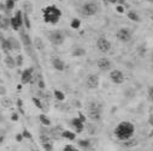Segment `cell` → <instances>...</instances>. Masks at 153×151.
I'll return each mask as SVG.
<instances>
[{"label":"cell","mask_w":153,"mask_h":151,"mask_svg":"<svg viewBox=\"0 0 153 151\" xmlns=\"http://www.w3.org/2000/svg\"><path fill=\"white\" fill-rule=\"evenodd\" d=\"M134 133H135V126L130 121H121L113 130L114 137L120 141H124L133 138Z\"/></svg>","instance_id":"obj_1"},{"label":"cell","mask_w":153,"mask_h":151,"mask_svg":"<svg viewBox=\"0 0 153 151\" xmlns=\"http://www.w3.org/2000/svg\"><path fill=\"white\" fill-rule=\"evenodd\" d=\"M42 18L45 23L56 25L62 18V11L56 5H48L42 9Z\"/></svg>","instance_id":"obj_2"},{"label":"cell","mask_w":153,"mask_h":151,"mask_svg":"<svg viewBox=\"0 0 153 151\" xmlns=\"http://www.w3.org/2000/svg\"><path fill=\"white\" fill-rule=\"evenodd\" d=\"M101 10V6L98 1L95 0H89V1H86L82 4L80 11H81V15L85 16V17H92V16H95L97 13H99Z\"/></svg>","instance_id":"obj_3"},{"label":"cell","mask_w":153,"mask_h":151,"mask_svg":"<svg viewBox=\"0 0 153 151\" xmlns=\"http://www.w3.org/2000/svg\"><path fill=\"white\" fill-rule=\"evenodd\" d=\"M101 113H102L101 103H99L97 101H91L88 104V113H87L89 120H92L93 122L100 121L101 120Z\"/></svg>","instance_id":"obj_4"},{"label":"cell","mask_w":153,"mask_h":151,"mask_svg":"<svg viewBox=\"0 0 153 151\" xmlns=\"http://www.w3.org/2000/svg\"><path fill=\"white\" fill-rule=\"evenodd\" d=\"M47 40L53 46H60L65 41V34H64V31H62L59 29L50 30V31H47Z\"/></svg>","instance_id":"obj_5"},{"label":"cell","mask_w":153,"mask_h":151,"mask_svg":"<svg viewBox=\"0 0 153 151\" xmlns=\"http://www.w3.org/2000/svg\"><path fill=\"white\" fill-rule=\"evenodd\" d=\"M116 39L122 43H128L133 39V31L129 28H120L116 32Z\"/></svg>","instance_id":"obj_6"},{"label":"cell","mask_w":153,"mask_h":151,"mask_svg":"<svg viewBox=\"0 0 153 151\" xmlns=\"http://www.w3.org/2000/svg\"><path fill=\"white\" fill-rule=\"evenodd\" d=\"M95 46H97V49L100 52V53H102V54H106V53H108L110 51H111V42L106 39L105 36H100V37H98V40H97V42H95Z\"/></svg>","instance_id":"obj_7"},{"label":"cell","mask_w":153,"mask_h":151,"mask_svg":"<svg viewBox=\"0 0 153 151\" xmlns=\"http://www.w3.org/2000/svg\"><path fill=\"white\" fill-rule=\"evenodd\" d=\"M100 85V77L97 73H89L86 77V86L91 90L98 89Z\"/></svg>","instance_id":"obj_8"},{"label":"cell","mask_w":153,"mask_h":151,"mask_svg":"<svg viewBox=\"0 0 153 151\" xmlns=\"http://www.w3.org/2000/svg\"><path fill=\"white\" fill-rule=\"evenodd\" d=\"M110 79L113 84H117V85H121L124 83L126 81V77H124V73L121 71V70H112L110 71Z\"/></svg>","instance_id":"obj_9"},{"label":"cell","mask_w":153,"mask_h":151,"mask_svg":"<svg viewBox=\"0 0 153 151\" xmlns=\"http://www.w3.org/2000/svg\"><path fill=\"white\" fill-rule=\"evenodd\" d=\"M97 66H98V68H99L101 72H108V71H112L113 64H112V61H111L108 58L104 56V58H100V59L97 61Z\"/></svg>","instance_id":"obj_10"},{"label":"cell","mask_w":153,"mask_h":151,"mask_svg":"<svg viewBox=\"0 0 153 151\" xmlns=\"http://www.w3.org/2000/svg\"><path fill=\"white\" fill-rule=\"evenodd\" d=\"M33 78H34V68L33 67L25 68L21 73V82H22V84H29V83H31L33 82Z\"/></svg>","instance_id":"obj_11"},{"label":"cell","mask_w":153,"mask_h":151,"mask_svg":"<svg viewBox=\"0 0 153 151\" xmlns=\"http://www.w3.org/2000/svg\"><path fill=\"white\" fill-rule=\"evenodd\" d=\"M70 126L72 127V130H74V132H75L76 134L83 132V130H85V127H86V125L80 120L79 117H77V118H72V119L70 120Z\"/></svg>","instance_id":"obj_12"},{"label":"cell","mask_w":153,"mask_h":151,"mask_svg":"<svg viewBox=\"0 0 153 151\" xmlns=\"http://www.w3.org/2000/svg\"><path fill=\"white\" fill-rule=\"evenodd\" d=\"M51 65L53 66L54 70H57V71H59V72H63V71H65V68H66V65H65L64 60H62L59 56H53V58L51 59Z\"/></svg>","instance_id":"obj_13"},{"label":"cell","mask_w":153,"mask_h":151,"mask_svg":"<svg viewBox=\"0 0 153 151\" xmlns=\"http://www.w3.org/2000/svg\"><path fill=\"white\" fill-rule=\"evenodd\" d=\"M63 131H64V128H63L60 125H58V126H56V127H52V128L48 131V134H50V137H51L53 140H59V139H63V137H62Z\"/></svg>","instance_id":"obj_14"},{"label":"cell","mask_w":153,"mask_h":151,"mask_svg":"<svg viewBox=\"0 0 153 151\" xmlns=\"http://www.w3.org/2000/svg\"><path fill=\"white\" fill-rule=\"evenodd\" d=\"M19 36H21V41H22L23 46H24V47H27V49H28V48H30V47H33V40L30 39L29 34H27L23 29H21V30H19Z\"/></svg>","instance_id":"obj_15"},{"label":"cell","mask_w":153,"mask_h":151,"mask_svg":"<svg viewBox=\"0 0 153 151\" xmlns=\"http://www.w3.org/2000/svg\"><path fill=\"white\" fill-rule=\"evenodd\" d=\"M92 145H93V143H92L91 139H79L77 140V146L81 150H83V151L91 150L92 149Z\"/></svg>","instance_id":"obj_16"},{"label":"cell","mask_w":153,"mask_h":151,"mask_svg":"<svg viewBox=\"0 0 153 151\" xmlns=\"http://www.w3.org/2000/svg\"><path fill=\"white\" fill-rule=\"evenodd\" d=\"M4 64H5V66H6L7 68H10V70H13V68L16 67V60H15V58L11 56L10 54L5 55V58H4Z\"/></svg>","instance_id":"obj_17"},{"label":"cell","mask_w":153,"mask_h":151,"mask_svg":"<svg viewBox=\"0 0 153 151\" xmlns=\"http://www.w3.org/2000/svg\"><path fill=\"white\" fill-rule=\"evenodd\" d=\"M7 39H9L10 43H11L12 51H15V52H21V49H22V47H21V42H19V41L16 39V37L10 36V37H7Z\"/></svg>","instance_id":"obj_18"},{"label":"cell","mask_w":153,"mask_h":151,"mask_svg":"<svg viewBox=\"0 0 153 151\" xmlns=\"http://www.w3.org/2000/svg\"><path fill=\"white\" fill-rule=\"evenodd\" d=\"M22 9H23L22 11L24 13L30 15L34 11V5H33V3L30 1V0H25V1H23V4H22Z\"/></svg>","instance_id":"obj_19"},{"label":"cell","mask_w":153,"mask_h":151,"mask_svg":"<svg viewBox=\"0 0 153 151\" xmlns=\"http://www.w3.org/2000/svg\"><path fill=\"white\" fill-rule=\"evenodd\" d=\"M9 26H11L10 18L7 16H0V29L1 30H7Z\"/></svg>","instance_id":"obj_20"},{"label":"cell","mask_w":153,"mask_h":151,"mask_svg":"<svg viewBox=\"0 0 153 151\" xmlns=\"http://www.w3.org/2000/svg\"><path fill=\"white\" fill-rule=\"evenodd\" d=\"M33 47H35L37 51H42L45 48V43H44L41 37H39V36L34 37V40H33Z\"/></svg>","instance_id":"obj_21"},{"label":"cell","mask_w":153,"mask_h":151,"mask_svg":"<svg viewBox=\"0 0 153 151\" xmlns=\"http://www.w3.org/2000/svg\"><path fill=\"white\" fill-rule=\"evenodd\" d=\"M86 49L85 48H82V47H80V46H77V47H75L74 49H72V52H71V54H72V56H75V58H81V56H85L86 55Z\"/></svg>","instance_id":"obj_22"},{"label":"cell","mask_w":153,"mask_h":151,"mask_svg":"<svg viewBox=\"0 0 153 151\" xmlns=\"http://www.w3.org/2000/svg\"><path fill=\"white\" fill-rule=\"evenodd\" d=\"M127 17H128L130 21L135 22V23H140V22H141V17H140L139 13H137L136 11H134V10H129V11L127 12Z\"/></svg>","instance_id":"obj_23"},{"label":"cell","mask_w":153,"mask_h":151,"mask_svg":"<svg viewBox=\"0 0 153 151\" xmlns=\"http://www.w3.org/2000/svg\"><path fill=\"white\" fill-rule=\"evenodd\" d=\"M63 139H68V140H75L76 139V133L74 131H69V130H64L63 134H62Z\"/></svg>","instance_id":"obj_24"},{"label":"cell","mask_w":153,"mask_h":151,"mask_svg":"<svg viewBox=\"0 0 153 151\" xmlns=\"http://www.w3.org/2000/svg\"><path fill=\"white\" fill-rule=\"evenodd\" d=\"M10 23H11V28H12L15 31H19V30L23 28V26L19 24V22H18V21L15 18V16L10 18Z\"/></svg>","instance_id":"obj_25"},{"label":"cell","mask_w":153,"mask_h":151,"mask_svg":"<svg viewBox=\"0 0 153 151\" xmlns=\"http://www.w3.org/2000/svg\"><path fill=\"white\" fill-rule=\"evenodd\" d=\"M137 144H139L137 139H133V138L122 141V146H124V147H133V146H136Z\"/></svg>","instance_id":"obj_26"},{"label":"cell","mask_w":153,"mask_h":151,"mask_svg":"<svg viewBox=\"0 0 153 151\" xmlns=\"http://www.w3.org/2000/svg\"><path fill=\"white\" fill-rule=\"evenodd\" d=\"M15 4H16V0H5V12L9 13L10 11H12L15 7Z\"/></svg>","instance_id":"obj_27"},{"label":"cell","mask_w":153,"mask_h":151,"mask_svg":"<svg viewBox=\"0 0 153 151\" xmlns=\"http://www.w3.org/2000/svg\"><path fill=\"white\" fill-rule=\"evenodd\" d=\"M39 120H40V122H41V125H44V126H51V120H50V118L46 115V114H40L39 115Z\"/></svg>","instance_id":"obj_28"},{"label":"cell","mask_w":153,"mask_h":151,"mask_svg":"<svg viewBox=\"0 0 153 151\" xmlns=\"http://www.w3.org/2000/svg\"><path fill=\"white\" fill-rule=\"evenodd\" d=\"M31 101H33V103L35 104V107L36 108H39L40 110H45V108H44V103H42V101L40 100V97H33L31 98Z\"/></svg>","instance_id":"obj_29"},{"label":"cell","mask_w":153,"mask_h":151,"mask_svg":"<svg viewBox=\"0 0 153 151\" xmlns=\"http://www.w3.org/2000/svg\"><path fill=\"white\" fill-rule=\"evenodd\" d=\"M0 103H1V106L4 107V108H10L11 106H12V100L11 98H9V97H6V96H4L3 98H1V101H0Z\"/></svg>","instance_id":"obj_30"},{"label":"cell","mask_w":153,"mask_h":151,"mask_svg":"<svg viewBox=\"0 0 153 151\" xmlns=\"http://www.w3.org/2000/svg\"><path fill=\"white\" fill-rule=\"evenodd\" d=\"M23 24H24V28L28 29V30L31 28V23H30L29 15H28V13H24V12H23Z\"/></svg>","instance_id":"obj_31"},{"label":"cell","mask_w":153,"mask_h":151,"mask_svg":"<svg viewBox=\"0 0 153 151\" xmlns=\"http://www.w3.org/2000/svg\"><path fill=\"white\" fill-rule=\"evenodd\" d=\"M53 96H54V98H56L57 101H64V100H65V95H64V92L60 91V90H54V91H53Z\"/></svg>","instance_id":"obj_32"},{"label":"cell","mask_w":153,"mask_h":151,"mask_svg":"<svg viewBox=\"0 0 153 151\" xmlns=\"http://www.w3.org/2000/svg\"><path fill=\"white\" fill-rule=\"evenodd\" d=\"M39 139H40V143H41V144H45V143H53V139L50 137L48 133H46V134H41Z\"/></svg>","instance_id":"obj_33"},{"label":"cell","mask_w":153,"mask_h":151,"mask_svg":"<svg viewBox=\"0 0 153 151\" xmlns=\"http://www.w3.org/2000/svg\"><path fill=\"white\" fill-rule=\"evenodd\" d=\"M70 26H71L72 29H75V30L80 29V28H81V21H80L79 18H74V19L71 21V23H70Z\"/></svg>","instance_id":"obj_34"},{"label":"cell","mask_w":153,"mask_h":151,"mask_svg":"<svg viewBox=\"0 0 153 151\" xmlns=\"http://www.w3.org/2000/svg\"><path fill=\"white\" fill-rule=\"evenodd\" d=\"M15 18L19 22V24H21L22 26H24V24H23V11H22V10H17V11H16Z\"/></svg>","instance_id":"obj_35"},{"label":"cell","mask_w":153,"mask_h":151,"mask_svg":"<svg viewBox=\"0 0 153 151\" xmlns=\"http://www.w3.org/2000/svg\"><path fill=\"white\" fill-rule=\"evenodd\" d=\"M111 5H123V6H127V0H108Z\"/></svg>","instance_id":"obj_36"},{"label":"cell","mask_w":153,"mask_h":151,"mask_svg":"<svg viewBox=\"0 0 153 151\" xmlns=\"http://www.w3.org/2000/svg\"><path fill=\"white\" fill-rule=\"evenodd\" d=\"M15 60H16V66H18V67H22V66H23L24 58H23V55H22V54H18V55L15 58Z\"/></svg>","instance_id":"obj_37"},{"label":"cell","mask_w":153,"mask_h":151,"mask_svg":"<svg viewBox=\"0 0 153 151\" xmlns=\"http://www.w3.org/2000/svg\"><path fill=\"white\" fill-rule=\"evenodd\" d=\"M147 98L149 102L153 103V85L148 86V89H147Z\"/></svg>","instance_id":"obj_38"},{"label":"cell","mask_w":153,"mask_h":151,"mask_svg":"<svg viewBox=\"0 0 153 151\" xmlns=\"http://www.w3.org/2000/svg\"><path fill=\"white\" fill-rule=\"evenodd\" d=\"M63 151H81V150H80V149H77L76 146H74V145H71V144H68V145H65V146H64Z\"/></svg>","instance_id":"obj_39"},{"label":"cell","mask_w":153,"mask_h":151,"mask_svg":"<svg viewBox=\"0 0 153 151\" xmlns=\"http://www.w3.org/2000/svg\"><path fill=\"white\" fill-rule=\"evenodd\" d=\"M41 146L44 147L45 151H53V143H45L41 144Z\"/></svg>","instance_id":"obj_40"},{"label":"cell","mask_w":153,"mask_h":151,"mask_svg":"<svg viewBox=\"0 0 153 151\" xmlns=\"http://www.w3.org/2000/svg\"><path fill=\"white\" fill-rule=\"evenodd\" d=\"M5 138H6V132H5L3 128H0V145L4 144Z\"/></svg>","instance_id":"obj_41"},{"label":"cell","mask_w":153,"mask_h":151,"mask_svg":"<svg viewBox=\"0 0 153 151\" xmlns=\"http://www.w3.org/2000/svg\"><path fill=\"white\" fill-rule=\"evenodd\" d=\"M17 108H18V110H19L21 114H24V110H23V102H22V100H17Z\"/></svg>","instance_id":"obj_42"},{"label":"cell","mask_w":153,"mask_h":151,"mask_svg":"<svg viewBox=\"0 0 153 151\" xmlns=\"http://www.w3.org/2000/svg\"><path fill=\"white\" fill-rule=\"evenodd\" d=\"M37 86H39L40 90H44V89H45V82H44L42 77H40L39 81H37Z\"/></svg>","instance_id":"obj_43"},{"label":"cell","mask_w":153,"mask_h":151,"mask_svg":"<svg viewBox=\"0 0 153 151\" xmlns=\"http://www.w3.org/2000/svg\"><path fill=\"white\" fill-rule=\"evenodd\" d=\"M6 94H7V89L4 85H0V96L4 97V96H6Z\"/></svg>","instance_id":"obj_44"},{"label":"cell","mask_w":153,"mask_h":151,"mask_svg":"<svg viewBox=\"0 0 153 151\" xmlns=\"http://www.w3.org/2000/svg\"><path fill=\"white\" fill-rule=\"evenodd\" d=\"M22 134H23L24 138H27V139H31V134H30V132H29L28 130H23Z\"/></svg>","instance_id":"obj_45"},{"label":"cell","mask_w":153,"mask_h":151,"mask_svg":"<svg viewBox=\"0 0 153 151\" xmlns=\"http://www.w3.org/2000/svg\"><path fill=\"white\" fill-rule=\"evenodd\" d=\"M124 7H126V6H123V5H117V6H116V11H117L118 13H124V10H126Z\"/></svg>","instance_id":"obj_46"},{"label":"cell","mask_w":153,"mask_h":151,"mask_svg":"<svg viewBox=\"0 0 153 151\" xmlns=\"http://www.w3.org/2000/svg\"><path fill=\"white\" fill-rule=\"evenodd\" d=\"M18 119H19L18 113H12V115H11V120H12V121H18Z\"/></svg>","instance_id":"obj_47"},{"label":"cell","mask_w":153,"mask_h":151,"mask_svg":"<svg viewBox=\"0 0 153 151\" xmlns=\"http://www.w3.org/2000/svg\"><path fill=\"white\" fill-rule=\"evenodd\" d=\"M79 118H80V120H81L83 124H86V115L83 114V113H81V111L79 113Z\"/></svg>","instance_id":"obj_48"},{"label":"cell","mask_w":153,"mask_h":151,"mask_svg":"<svg viewBox=\"0 0 153 151\" xmlns=\"http://www.w3.org/2000/svg\"><path fill=\"white\" fill-rule=\"evenodd\" d=\"M23 139H24V137H23V134H22V133H18V134H16V140H17L18 143H21Z\"/></svg>","instance_id":"obj_49"},{"label":"cell","mask_w":153,"mask_h":151,"mask_svg":"<svg viewBox=\"0 0 153 151\" xmlns=\"http://www.w3.org/2000/svg\"><path fill=\"white\" fill-rule=\"evenodd\" d=\"M1 11H5V4L0 1V12H1Z\"/></svg>","instance_id":"obj_50"},{"label":"cell","mask_w":153,"mask_h":151,"mask_svg":"<svg viewBox=\"0 0 153 151\" xmlns=\"http://www.w3.org/2000/svg\"><path fill=\"white\" fill-rule=\"evenodd\" d=\"M148 122H149V125H151V126H153V114H151V115H149Z\"/></svg>","instance_id":"obj_51"},{"label":"cell","mask_w":153,"mask_h":151,"mask_svg":"<svg viewBox=\"0 0 153 151\" xmlns=\"http://www.w3.org/2000/svg\"><path fill=\"white\" fill-rule=\"evenodd\" d=\"M74 103H75V104H74L75 107H77V108H80V107H81V104H80V102H79V101H75Z\"/></svg>","instance_id":"obj_52"},{"label":"cell","mask_w":153,"mask_h":151,"mask_svg":"<svg viewBox=\"0 0 153 151\" xmlns=\"http://www.w3.org/2000/svg\"><path fill=\"white\" fill-rule=\"evenodd\" d=\"M101 1L105 4V6H108V5H110V1H108V0H101Z\"/></svg>","instance_id":"obj_53"},{"label":"cell","mask_w":153,"mask_h":151,"mask_svg":"<svg viewBox=\"0 0 153 151\" xmlns=\"http://www.w3.org/2000/svg\"><path fill=\"white\" fill-rule=\"evenodd\" d=\"M151 62L153 64V52H152V54H151Z\"/></svg>","instance_id":"obj_54"},{"label":"cell","mask_w":153,"mask_h":151,"mask_svg":"<svg viewBox=\"0 0 153 151\" xmlns=\"http://www.w3.org/2000/svg\"><path fill=\"white\" fill-rule=\"evenodd\" d=\"M149 137H151V138H152V137H153V130H152V131H151V132H149Z\"/></svg>","instance_id":"obj_55"},{"label":"cell","mask_w":153,"mask_h":151,"mask_svg":"<svg viewBox=\"0 0 153 151\" xmlns=\"http://www.w3.org/2000/svg\"><path fill=\"white\" fill-rule=\"evenodd\" d=\"M148 3H151V4H153V0H147Z\"/></svg>","instance_id":"obj_56"},{"label":"cell","mask_w":153,"mask_h":151,"mask_svg":"<svg viewBox=\"0 0 153 151\" xmlns=\"http://www.w3.org/2000/svg\"><path fill=\"white\" fill-rule=\"evenodd\" d=\"M58 1H64V0H58Z\"/></svg>","instance_id":"obj_57"},{"label":"cell","mask_w":153,"mask_h":151,"mask_svg":"<svg viewBox=\"0 0 153 151\" xmlns=\"http://www.w3.org/2000/svg\"><path fill=\"white\" fill-rule=\"evenodd\" d=\"M31 151H39V150H31Z\"/></svg>","instance_id":"obj_58"},{"label":"cell","mask_w":153,"mask_h":151,"mask_svg":"<svg viewBox=\"0 0 153 151\" xmlns=\"http://www.w3.org/2000/svg\"><path fill=\"white\" fill-rule=\"evenodd\" d=\"M30 1H31V0H30Z\"/></svg>","instance_id":"obj_59"}]
</instances>
